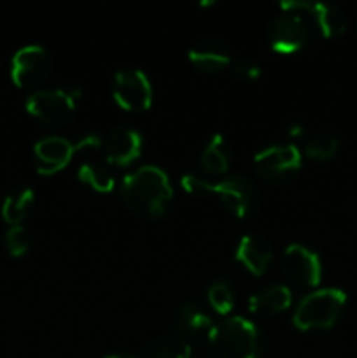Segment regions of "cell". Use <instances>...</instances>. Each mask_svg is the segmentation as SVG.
Masks as SVG:
<instances>
[{
  "mask_svg": "<svg viewBox=\"0 0 357 358\" xmlns=\"http://www.w3.org/2000/svg\"><path fill=\"white\" fill-rule=\"evenodd\" d=\"M174 189L161 168L146 164L130 171L121 180V198L130 210L146 219H156L167 212Z\"/></svg>",
  "mask_w": 357,
  "mask_h": 358,
  "instance_id": "obj_1",
  "label": "cell"
},
{
  "mask_svg": "<svg viewBox=\"0 0 357 358\" xmlns=\"http://www.w3.org/2000/svg\"><path fill=\"white\" fill-rule=\"evenodd\" d=\"M214 358H258L259 332L244 317H227L209 332Z\"/></svg>",
  "mask_w": 357,
  "mask_h": 358,
  "instance_id": "obj_2",
  "label": "cell"
},
{
  "mask_svg": "<svg viewBox=\"0 0 357 358\" xmlns=\"http://www.w3.org/2000/svg\"><path fill=\"white\" fill-rule=\"evenodd\" d=\"M346 303V294L340 289H318L304 296L293 315L301 331L329 329L338 322Z\"/></svg>",
  "mask_w": 357,
  "mask_h": 358,
  "instance_id": "obj_3",
  "label": "cell"
},
{
  "mask_svg": "<svg viewBox=\"0 0 357 358\" xmlns=\"http://www.w3.org/2000/svg\"><path fill=\"white\" fill-rule=\"evenodd\" d=\"M83 94L80 90H41L27 98V112L48 124H63L76 110V100Z\"/></svg>",
  "mask_w": 357,
  "mask_h": 358,
  "instance_id": "obj_4",
  "label": "cell"
},
{
  "mask_svg": "<svg viewBox=\"0 0 357 358\" xmlns=\"http://www.w3.org/2000/svg\"><path fill=\"white\" fill-rule=\"evenodd\" d=\"M301 161L303 157L294 143H279L259 150L254 156V168L266 180L280 182L298 173Z\"/></svg>",
  "mask_w": 357,
  "mask_h": 358,
  "instance_id": "obj_5",
  "label": "cell"
},
{
  "mask_svg": "<svg viewBox=\"0 0 357 358\" xmlns=\"http://www.w3.org/2000/svg\"><path fill=\"white\" fill-rule=\"evenodd\" d=\"M112 94L126 110H146L153 103V86L140 69L119 70L112 80Z\"/></svg>",
  "mask_w": 357,
  "mask_h": 358,
  "instance_id": "obj_6",
  "label": "cell"
},
{
  "mask_svg": "<svg viewBox=\"0 0 357 358\" xmlns=\"http://www.w3.org/2000/svg\"><path fill=\"white\" fill-rule=\"evenodd\" d=\"M280 9L287 13H298L303 17H308L315 24L322 37L332 38L345 31V16L338 7L331 3L308 2V0H284L280 2Z\"/></svg>",
  "mask_w": 357,
  "mask_h": 358,
  "instance_id": "obj_7",
  "label": "cell"
},
{
  "mask_svg": "<svg viewBox=\"0 0 357 358\" xmlns=\"http://www.w3.org/2000/svg\"><path fill=\"white\" fill-rule=\"evenodd\" d=\"M51 58L42 45H24L10 62V77L18 87H34L48 77Z\"/></svg>",
  "mask_w": 357,
  "mask_h": 358,
  "instance_id": "obj_8",
  "label": "cell"
},
{
  "mask_svg": "<svg viewBox=\"0 0 357 358\" xmlns=\"http://www.w3.org/2000/svg\"><path fill=\"white\" fill-rule=\"evenodd\" d=\"M308 28L307 20L298 13L284 10L276 17H273L268 27V41L275 52L290 55L296 52L307 44Z\"/></svg>",
  "mask_w": 357,
  "mask_h": 358,
  "instance_id": "obj_9",
  "label": "cell"
},
{
  "mask_svg": "<svg viewBox=\"0 0 357 358\" xmlns=\"http://www.w3.org/2000/svg\"><path fill=\"white\" fill-rule=\"evenodd\" d=\"M282 269L284 275L300 287H315L321 282V259L303 245L293 243L284 250Z\"/></svg>",
  "mask_w": 357,
  "mask_h": 358,
  "instance_id": "obj_10",
  "label": "cell"
},
{
  "mask_svg": "<svg viewBox=\"0 0 357 358\" xmlns=\"http://www.w3.org/2000/svg\"><path fill=\"white\" fill-rule=\"evenodd\" d=\"M210 192L217 196L224 208L237 217H247L254 206L255 189L244 175H230L210 185Z\"/></svg>",
  "mask_w": 357,
  "mask_h": 358,
  "instance_id": "obj_11",
  "label": "cell"
},
{
  "mask_svg": "<svg viewBox=\"0 0 357 358\" xmlns=\"http://www.w3.org/2000/svg\"><path fill=\"white\" fill-rule=\"evenodd\" d=\"M142 136L136 129L128 126H118L105 138H102L104 159L114 166H126L140 156Z\"/></svg>",
  "mask_w": 357,
  "mask_h": 358,
  "instance_id": "obj_12",
  "label": "cell"
},
{
  "mask_svg": "<svg viewBox=\"0 0 357 358\" xmlns=\"http://www.w3.org/2000/svg\"><path fill=\"white\" fill-rule=\"evenodd\" d=\"M76 154V145L63 136H46L34 145V157L37 171L52 175L63 170Z\"/></svg>",
  "mask_w": 357,
  "mask_h": 358,
  "instance_id": "obj_13",
  "label": "cell"
},
{
  "mask_svg": "<svg viewBox=\"0 0 357 358\" xmlns=\"http://www.w3.org/2000/svg\"><path fill=\"white\" fill-rule=\"evenodd\" d=\"M94 150L100 149H79L76 152H83L84 157L77 168V177L80 182L90 185L98 192H108L114 189L115 178L111 170V164L105 159L94 156Z\"/></svg>",
  "mask_w": 357,
  "mask_h": 358,
  "instance_id": "obj_14",
  "label": "cell"
},
{
  "mask_svg": "<svg viewBox=\"0 0 357 358\" xmlns=\"http://www.w3.org/2000/svg\"><path fill=\"white\" fill-rule=\"evenodd\" d=\"M234 257L252 275H262L270 266V262H272V245L265 238L247 234V236H241V240L238 241Z\"/></svg>",
  "mask_w": 357,
  "mask_h": 358,
  "instance_id": "obj_15",
  "label": "cell"
},
{
  "mask_svg": "<svg viewBox=\"0 0 357 358\" xmlns=\"http://www.w3.org/2000/svg\"><path fill=\"white\" fill-rule=\"evenodd\" d=\"M188 58L196 69L203 72H219L231 65V55L224 42L209 38L192 45L188 52Z\"/></svg>",
  "mask_w": 357,
  "mask_h": 358,
  "instance_id": "obj_16",
  "label": "cell"
},
{
  "mask_svg": "<svg viewBox=\"0 0 357 358\" xmlns=\"http://www.w3.org/2000/svg\"><path fill=\"white\" fill-rule=\"evenodd\" d=\"M293 303L290 290L286 285H268L248 297V311L258 315H272L286 311Z\"/></svg>",
  "mask_w": 357,
  "mask_h": 358,
  "instance_id": "obj_17",
  "label": "cell"
},
{
  "mask_svg": "<svg viewBox=\"0 0 357 358\" xmlns=\"http://www.w3.org/2000/svg\"><path fill=\"white\" fill-rule=\"evenodd\" d=\"M174 327L178 332H186V334H200V332H206L209 334L214 324L212 318L198 304L188 303L178 306L177 311H175Z\"/></svg>",
  "mask_w": 357,
  "mask_h": 358,
  "instance_id": "obj_18",
  "label": "cell"
},
{
  "mask_svg": "<svg viewBox=\"0 0 357 358\" xmlns=\"http://www.w3.org/2000/svg\"><path fill=\"white\" fill-rule=\"evenodd\" d=\"M34 205V191L28 187L10 192L2 203V217L10 226H21Z\"/></svg>",
  "mask_w": 357,
  "mask_h": 358,
  "instance_id": "obj_19",
  "label": "cell"
},
{
  "mask_svg": "<svg viewBox=\"0 0 357 358\" xmlns=\"http://www.w3.org/2000/svg\"><path fill=\"white\" fill-rule=\"evenodd\" d=\"M202 164L209 173H224L230 166V152H227L226 140L220 133H214L206 142L202 152Z\"/></svg>",
  "mask_w": 357,
  "mask_h": 358,
  "instance_id": "obj_20",
  "label": "cell"
},
{
  "mask_svg": "<svg viewBox=\"0 0 357 358\" xmlns=\"http://www.w3.org/2000/svg\"><path fill=\"white\" fill-rule=\"evenodd\" d=\"M191 346L182 336H161L146 348V358H189Z\"/></svg>",
  "mask_w": 357,
  "mask_h": 358,
  "instance_id": "obj_21",
  "label": "cell"
},
{
  "mask_svg": "<svg viewBox=\"0 0 357 358\" xmlns=\"http://www.w3.org/2000/svg\"><path fill=\"white\" fill-rule=\"evenodd\" d=\"M336 150H338V140L332 135H326V133L312 136L304 143V156L312 157V159H329V157L335 156Z\"/></svg>",
  "mask_w": 357,
  "mask_h": 358,
  "instance_id": "obj_22",
  "label": "cell"
},
{
  "mask_svg": "<svg viewBox=\"0 0 357 358\" xmlns=\"http://www.w3.org/2000/svg\"><path fill=\"white\" fill-rule=\"evenodd\" d=\"M209 303L217 313L226 315L233 310L234 304V296L231 287L227 285L226 282H214L212 285L209 287Z\"/></svg>",
  "mask_w": 357,
  "mask_h": 358,
  "instance_id": "obj_23",
  "label": "cell"
},
{
  "mask_svg": "<svg viewBox=\"0 0 357 358\" xmlns=\"http://www.w3.org/2000/svg\"><path fill=\"white\" fill-rule=\"evenodd\" d=\"M31 245L30 233L23 226H10L6 233V247L13 257H21Z\"/></svg>",
  "mask_w": 357,
  "mask_h": 358,
  "instance_id": "obj_24",
  "label": "cell"
},
{
  "mask_svg": "<svg viewBox=\"0 0 357 358\" xmlns=\"http://www.w3.org/2000/svg\"><path fill=\"white\" fill-rule=\"evenodd\" d=\"M181 184L189 194H206V192H210L212 182L205 180V178L198 177L195 173H184L181 178Z\"/></svg>",
  "mask_w": 357,
  "mask_h": 358,
  "instance_id": "obj_25",
  "label": "cell"
},
{
  "mask_svg": "<svg viewBox=\"0 0 357 358\" xmlns=\"http://www.w3.org/2000/svg\"><path fill=\"white\" fill-rule=\"evenodd\" d=\"M233 73L247 80H254L261 76V66L254 63L252 59H237L233 63Z\"/></svg>",
  "mask_w": 357,
  "mask_h": 358,
  "instance_id": "obj_26",
  "label": "cell"
},
{
  "mask_svg": "<svg viewBox=\"0 0 357 358\" xmlns=\"http://www.w3.org/2000/svg\"><path fill=\"white\" fill-rule=\"evenodd\" d=\"M304 129L301 124H290L289 128H287V135L290 136V138H300V136H303Z\"/></svg>",
  "mask_w": 357,
  "mask_h": 358,
  "instance_id": "obj_27",
  "label": "cell"
},
{
  "mask_svg": "<svg viewBox=\"0 0 357 358\" xmlns=\"http://www.w3.org/2000/svg\"><path fill=\"white\" fill-rule=\"evenodd\" d=\"M104 358H133V357H122V355H107Z\"/></svg>",
  "mask_w": 357,
  "mask_h": 358,
  "instance_id": "obj_28",
  "label": "cell"
}]
</instances>
